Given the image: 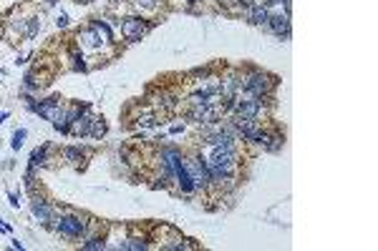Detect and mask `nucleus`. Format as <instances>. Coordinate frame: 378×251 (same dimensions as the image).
Instances as JSON below:
<instances>
[{
	"mask_svg": "<svg viewBox=\"0 0 378 251\" xmlns=\"http://www.w3.org/2000/svg\"><path fill=\"white\" fill-rule=\"evenodd\" d=\"M235 161H237V153H235V148L212 146V151H210V158L205 161V163H207V168H210V178H215V181L230 178V176H232V171H235Z\"/></svg>",
	"mask_w": 378,
	"mask_h": 251,
	"instance_id": "1",
	"label": "nucleus"
},
{
	"mask_svg": "<svg viewBox=\"0 0 378 251\" xmlns=\"http://www.w3.org/2000/svg\"><path fill=\"white\" fill-rule=\"evenodd\" d=\"M275 83H277V81H275V78H270L267 73H252L250 78H245L242 88H245L252 98H262V96H267V93H270V88H272Z\"/></svg>",
	"mask_w": 378,
	"mask_h": 251,
	"instance_id": "2",
	"label": "nucleus"
},
{
	"mask_svg": "<svg viewBox=\"0 0 378 251\" xmlns=\"http://www.w3.org/2000/svg\"><path fill=\"white\" fill-rule=\"evenodd\" d=\"M56 231L61 233V236H66V238H78L83 231H86V221L81 218V216H73V213H66V216H61V218H56Z\"/></svg>",
	"mask_w": 378,
	"mask_h": 251,
	"instance_id": "3",
	"label": "nucleus"
},
{
	"mask_svg": "<svg viewBox=\"0 0 378 251\" xmlns=\"http://www.w3.org/2000/svg\"><path fill=\"white\" fill-rule=\"evenodd\" d=\"M184 166H186V173H189V178H192L195 188H202V186H207L212 181L205 158H189V161H184Z\"/></svg>",
	"mask_w": 378,
	"mask_h": 251,
	"instance_id": "4",
	"label": "nucleus"
},
{
	"mask_svg": "<svg viewBox=\"0 0 378 251\" xmlns=\"http://www.w3.org/2000/svg\"><path fill=\"white\" fill-rule=\"evenodd\" d=\"M149 31V26L144 23V21H139V18H126L124 21V26H121V33L126 36V41H141V36Z\"/></svg>",
	"mask_w": 378,
	"mask_h": 251,
	"instance_id": "5",
	"label": "nucleus"
},
{
	"mask_svg": "<svg viewBox=\"0 0 378 251\" xmlns=\"http://www.w3.org/2000/svg\"><path fill=\"white\" fill-rule=\"evenodd\" d=\"M235 108H237L235 116H240V118H257L262 113V101L260 98H247V101L235 103Z\"/></svg>",
	"mask_w": 378,
	"mask_h": 251,
	"instance_id": "6",
	"label": "nucleus"
},
{
	"mask_svg": "<svg viewBox=\"0 0 378 251\" xmlns=\"http://www.w3.org/2000/svg\"><path fill=\"white\" fill-rule=\"evenodd\" d=\"M270 31H275L280 38H288L290 36V13H277V16H267V23Z\"/></svg>",
	"mask_w": 378,
	"mask_h": 251,
	"instance_id": "7",
	"label": "nucleus"
},
{
	"mask_svg": "<svg viewBox=\"0 0 378 251\" xmlns=\"http://www.w3.org/2000/svg\"><path fill=\"white\" fill-rule=\"evenodd\" d=\"M242 13L247 16V21H250L252 26H265V23H267V16H270L265 6H245Z\"/></svg>",
	"mask_w": 378,
	"mask_h": 251,
	"instance_id": "8",
	"label": "nucleus"
},
{
	"mask_svg": "<svg viewBox=\"0 0 378 251\" xmlns=\"http://www.w3.org/2000/svg\"><path fill=\"white\" fill-rule=\"evenodd\" d=\"M31 208H33V213H36V218H41V221H53V208L48 206V203H43V201H33L31 203Z\"/></svg>",
	"mask_w": 378,
	"mask_h": 251,
	"instance_id": "9",
	"label": "nucleus"
},
{
	"mask_svg": "<svg viewBox=\"0 0 378 251\" xmlns=\"http://www.w3.org/2000/svg\"><path fill=\"white\" fill-rule=\"evenodd\" d=\"M78 38H81V41H83V43H86L88 48H99V46H101V33H99V31H96L93 26H91L88 31H83V33H81Z\"/></svg>",
	"mask_w": 378,
	"mask_h": 251,
	"instance_id": "10",
	"label": "nucleus"
},
{
	"mask_svg": "<svg viewBox=\"0 0 378 251\" xmlns=\"http://www.w3.org/2000/svg\"><path fill=\"white\" fill-rule=\"evenodd\" d=\"M106 133V123L101 118H91V126H88V136L91 138H101Z\"/></svg>",
	"mask_w": 378,
	"mask_h": 251,
	"instance_id": "11",
	"label": "nucleus"
},
{
	"mask_svg": "<svg viewBox=\"0 0 378 251\" xmlns=\"http://www.w3.org/2000/svg\"><path fill=\"white\" fill-rule=\"evenodd\" d=\"M46 153H48V146H43V148H36V151L31 153V168H38V166H43V163H46Z\"/></svg>",
	"mask_w": 378,
	"mask_h": 251,
	"instance_id": "12",
	"label": "nucleus"
},
{
	"mask_svg": "<svg viewBox=\"0 0 378 251\" xmlns=\"http://www.w3.org/2000/svg\"><path fill=\"white\" fill-rule=\"evenodd\" d=\"M66 158H68L71 163H78V161L83 158V151L76 148V146H71V148H66Z\"/></svg>",
	"mask_w": 378,
	"mask_h": 251,
	"instance_id": "13",
	"label": "nucleus"
},
{
	"mask_svg": "<svg viewBox=\"0 0 378 251\" xmlns=\"http://www.w3.org/2000/svg\"><path fill=\"white\" fill-rule=\"evenodd\" d=\"M93 28H96L99 33H104V38H106V41H111V38H114V33H111V28H109V26H106L104 21H93Z\"/></svg>",
	"mask_w": 378,
	"mask_h": 251,
	"instance_id": "14",
	"label": "nucleus"
},
{
	"mask_svg": "<svg viewBox=\"0 0 378 251\" xmlns=\"http://www.w3.org/2000/svg\"><path fill=\"white\" fill-rule=\"evenodd\" d=\"M121 248H134V251H141V248H146V243H144V241H139V238H129V241H124V243H121Z\"/></svg>",
	"mask_w": 378,
	"mask_h": 251,
	"instance_id": "15",
	"label": "nucleus"
},
{
	"mask_svg": "<svg viewBox=\"0 0 378 251\" xmlns=\"http://www.w3.org/2000/svg\"><path fill=\"white\" fill-rule=\"evenodd\" d=\"M23 141H26V131L21 128V131H16V133H13V143H11V146H13V148L18 151V148L23 146Z\"/></svg>",
	"mask_w": 378,
	"mask_h": 251,
	"instance_id": "16",
	"label": "nucleus"
},
{
	"mask_svg": "<svg viewBox=\"0 0 378 251\" xmlns=\"http://www.w3.org/2000/svg\"><path fill=\"white\" fill-rule=\"evenodd\" d=\"M83 248H104V241H99V238H88V241L83 243Z\"/></svg>",
	"mask_w": 378,
	"mask_h": 251,
	"instance_id": "17",
	"label": "nucleus"
},
{
	"mask_svg": "<svg viewBox=\"0 0 378 251\" xmlns=\"http://www.w3.org/2000/svg\"><path fill=\"white\" fill-rule=\"evenodd\" d=\"M56 23H58V28H66V26H68V16H66V13H61V16L56 18Z\"/></svg>",
	"mask_w": 378,
	"mask_h": 251,
	"instance_id": "18",
	"label": "nucleus"
},
{
	"mask_svg": "<svg viewBox=\"0 0 378 251\" xmlns=\"http://www.w3.org/2000/svg\"><path fill=\"white\" fill-rule=\"evenodd\" d=\"M73 61H76V68H81V71L86 68V66H83V56H78V53H73Z\"/></svg>",
	"mask_w": 378,
	"mask_h": 251,
	"instance_id": "19",
	"label": "nucleus"
},
{
	"mask_svg": "<svg viewBox=\"0 0 378 251\" xmlns=\"http://www.w3.org/2000/svg\"><path fill=\"white\" fill-rule=\"evenodd\" d=\"M136 3H139V6H144V8H154V6H156L154 0H136Z\"/></svg>",
	"mask_w": 378,
	"mask_h": 251,
	"instance_id": "20",
	"label": "nucleus"
},
{
	"mask_svg": "<svg viewBox=\"0 0 378 251\" xmlns=\"http://www.w3.org/2000/svg\"><path fill=\"white\" fill-rule=\"evenodd\" d=\"M6 118H8V113H0V123H3Z\"/></svg>",
	"mask_w": 378,
	"mask_h": 251,
	"instance_id": "21",
	"label": "nucleus"
},
{
	"mask_svg": "<svg viewBox=\"0 0 378 251\" xmlns=\"http://www.w3.org/2000/svg\"><path fill=\"white\" fill-rule=\"evenodd\" d=\"M76 3H93V0H76Z\"/></svg>",
	"mask_w": 378,
	"mask_h": 251,
	"instance_id": "22",
	"label": "nucleus"
},
{
	"mask_svg": "<svg viewBox=\"0 0 378 251\" xmlns=\"http://www.w3.org/2000/svg\"><path fill=\"white\" fill-rule=\"evenodd\" d=\"M46 3H48V6H53V3H56V0H46Z\"/></svg>",
	"mask_w": 378,
	"mask_h": 251,
	"instance_id": "23",
	"label": "nucleus"
}]
</instances>
